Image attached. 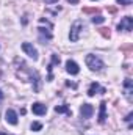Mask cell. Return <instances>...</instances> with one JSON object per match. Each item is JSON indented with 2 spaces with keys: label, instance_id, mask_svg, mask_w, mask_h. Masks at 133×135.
Masks as SVG:
<instances>
[{
  "label": "cell",
  "instance_id": "obj_1",
  "mask_svg": "<svg viewBox=\"0 0 133 135\" xmlns=\"http://www.w3.org/2000/svg\"><path fill=\"white\" fill-rule=\"evenodd\" d=\"M83 28H85V24H83V21H75L74 24H72V27H70V33H69V39L72 41V42H75V41H78L80 39V35L83 32Z\"/></svg>",
  "mask_w": 133,
  "mask_h": 135
},
{
  "label": "cell",
  "instance_id": "obj_2",
  "mask_svg": "<svg viewBox=\"0 0 133 135\" xmlns=\"http://www.w3.org/2000/svg\"><path fill=\"white\" fill-rule=\"evenodd\" d=\"M85 61H86V66L89 68L91 71H102V69H103V61L100 60L99 57H96V55H93V54H89V55H86V58H85Z\"/></svg>",
  "mask_w": 133,
  "mask_h": 135
},
{
  "label": "cell",
  "instance_id": "obj_3",
  "mask_svg": "<svg viewBox=\"0 0 133 135\" xmlns=\"http://www.w3.org/2000/svg\"><path fill=\"white\" fill-rule=\"evenodd\" d=\"M133 28V17H130V16H125V17H122L121 19V22L117 24V30L121 32H132Z\"/></svg>",
  "mask_w": 133,
  "mask_h": 135
},
{
  "label": "cell",
  "instance_id": "obj_4",
  "mask_svg": "<svg viewBox=\"0 0 133 135\" xmlns=\"http://www.w3.org/2000/svg\"><path fill=\"white\" fill-rule=\"evenodd\" d=\"M22 50H24L30 58L38 60V50L33 47V44H30V42H24V44H22Z\"/></svg>",
  "mask_w": 133,
  "mask_h": 135
},
{
  "label": "cell",
  "instance_id": "obj_5",
  "mask_svg": "<svg viewBox=\"0 0 133 135\" xmlns=\"http://www.w3.org/2000/svg\"><path fill=\"white\" fill-rule=\"evenodd\" d=\"M93 113H94V107H93L91 104H83V105L80 107V115H81V118L88 119V118L93 116Z\"/></svg>",
  "mask_w": 133,
  "mask_h": 135
},
{
  "label": "cell",
  "instance_id": "obj_6",
  "mask_svg": "<svg viewBox=\"0 0 133 135\" xmlns=\"http://www.w3.org/2000/svg\"><path fill=\"white\" fill-rule=\"evenodd\" d=\"M132 93H133L132 79H125L124 80V94H125V98H127L129 102H132Z\"/></svg>",
  "mask_w": 133,
  "mask_h": 135
},
{
  "label": "cell",
  "instance_id": "obj_7",
  "mask_svg": "<svg viewBox=\"0 0 133 135\" xmlns=\"http://www.w3.org/2000/svg\"><path fill=\"white\" fill-rule=\"evenodd\" d=\"M5 119H6V123H8V124L16 126V124H17V113H16L13 108H8V110H6V113H5Z\"/></svg>",
  "mask_w": 133,
  "mask_h": 135
},
{
  "label": "cell",
  "instance_id": "obj_8",
  "mask_svg": "<svg viewBox=\"0 0 133 135\" xmlns=\"http://www.w3.org/2000/svg\"><path fill=\"white\" fill-rule=\"evenodd\" d=\"M32 112H33L34 115H38V116H42V115L47 113V107L44 104H41V102H34L33 105H32Z\"/></svg>",
  "mask_w": 133,
  "mask_h": 135
},
{
  "label": "cell",
  "instance_id": "obj_9",
  "mask_svg": "<svg viewBox=\"0 0 133 135\" xmlns=\"http://www.w3.org/2000/svg\"><path fill=\"white\" fill-rule=\"evenodd\" d=\"M66 71L70 75H77V74L80 72V68H78V65H77L74 60H67L66 61Z\"/></svg>",
  "mask_w": 133,
  "mask_h": 135
},
{
  "label": "cell",
  "instance_id": "obj_10",
  "mask_svg": "<svg viewBox=\"0 0 133 135\" xmlns=\"http://www.w3.org/2000/svg\"><path fill=\"white\" fill-rule=\"evenodd\" d=\"M96 93H105V88H102L97 82L91 83V86H89V90H88V96H94Z\"/></svg>",
  "mask_w": 133,
  "mask_h": 135
},
{
  "label": "cell",
  "instance_id": "obj_11",
  "mask_svg": "<svg viewBox=\"0 0 133 135\" xmlns=\"http://www.w3.org/2000/svg\"><path fill=\"white\" fill-rule=\"evenodd\" d=\"M52 28H44V27H39L38 28V32L41 35V41H49V39H52V32H50Z\"/></svg>",
  "mask_w": 133,
  "mask_h": 135
},
{
  "label": "cell",
  "instance_id": "obj_12",
  "mask_svg": "<svg viewBox=\"0 0 133 135\" xmlns=\"http://www.w3.org/2000/svg\"><path fill=\"white\" fill-rule=\"evenodd\" d=\"M106 119V104L105 102H100V112H99V123H105Z\"/></svg>",
  "mask_w": 133,
  "mask_h": 135
},
{
  "label": "cell",
  "instance_id": "obj_13",
  "mask_svg": "<svg viewBox=\"0 0 133 135\" xmlns=\"http://www.w3.org/2000/svg\"><path fill=\"white\" fill-rule=\"evenodd\" d=\"M53 65H60V57L57 54H52V63L49 65V80H52V66Z\"/></svg>",
  "mask_w": 133,
  "mask_h": 135
},
{
  "label": "cell",
  "instance_id": "obj_14",
  "mask_svg": "<svg viewBox=\"0 0 133 135\" xmlns=\"http://www.w3.org/2000/svg\"><path fill=\"white\" fill-rule=\"evenodd\" d=\"M55 112H57V113H66L69 116L72 115V112H70V108H69L67 105H57V107H55Z\"/></svg>",
  "mask_w": 133,
  "mask_h": 135
},
{
  "label": "cell",
  "instance_id": "obj_15",
  "mask_svg": "<svg viewBox=\"0 0 133 135\" xmlns=\"http://www.w3.org/2000/svg\"><path fill=\"white\" fill-rule=\"evenodd\" d=\"M103 22H105V17L100 16V14H97V16L93 17V24H103Z\"/></svg>",
  "mask_w": 133,
  "mask_h": 135
},
{
  "label": "cell",
  "instance_id": "obj_16",
  "mask_svg": "<svg viewBox=\"0 0 133 135\" xmlns=\"http://www.w3.org/2000/svg\"><path fill=\"white\" fill-rule=\"evenodd\" d=\"M41 129H42V124H41V123H32V131L38 132V131H41Z\"/></svg>",
  "mask_w": 133,
  "mask_h": 135
},
{
  "label": "cell",
  "instance_id": "obj_17",
  "mask_svg": "<svg viewBox=\"0 0 133 135\" xmlns=\"http://www.w3.org/2000/svg\"><path fill=\"white\" fill-rule=\"evenodd\" d=\"M133 0H117V3L119 5H124V6H129V5H132Z\"/></svg>",
  "mask_w": 133,
  "mask_h": 135
},
{
  "label": "cell",
  "instance_id": "obj_18",
  "mask_svg": "<svg viewBox=\"0 0 133 135\" xmlns=\"http://www.w3.org/2000/svg\"><path fill=\"white\" fill-rule=\"evenodd\" d=\"M100 33L103 35L105 38H110V30H108V28H102V30H100Z\"/></svg>",
  "mask_w": 133,
  "mask_h": 135
},
{
  "label": "cell",
  "instance_id": "obj_19",
  "mask_svg": "<svg viewBox=\"0 0 133 135\" xmlns=\"http://www.w3.org/2000/svg\"><path fill=\"white\" fill-rule=\"evenodd\" d=\"M132 116H133V113H129V115H127V118H125V121H127V123H130V121H132Z\"/></svg>",
  "mask_w": 133,
  "mask_h": 135
},
{
  "label": "cell",
  "instance_id": "obj_20",
  "mask_svg": "<svg viewBox=\"0 0 133 135\" xmlns=\"http://www.w3.org/2000/svg\"><path fill=\"white\" fill-rule=\"evenodd\" d=\"M44 2H45V3H47V5H52V3H57V2H58V0H44Z\"/></svg>",
  "mask_w": 133,
  "mask_h": 135
},
{
  "label": "cell",
  "instance_id": "obj_21",
  "mask_svg": "<svg viewBox=\"0 0 133 135\" xmlns=\"http://www.w3.org/2000/svg\"><path fill=\"white\" fill-rule=\"evenodd\" d=\"M67 2L72 3V5H77V3H78V0H67Z\"/></svg>",
  "mask_w": 133,
  "mask_h": 135
},
{
  "label": "cell",
  "instance_id": "obj_22",
  "mask_svg": "<svg viewBox=\"0 0 133 135\" xmlns=\"http://www.w3.org/2000/svg\"><path fill=\"white\" fill-rule=\"evenodd\" d=\"M2 101H3V91L0 90V104H2Z\"/></svg>",
  "mask_w": 133,
  "mask_h": 135
},
{
  "label": "cell",
  "instance_id": "obj_23",
  "mask_svg": "<svg viewBox=\"0 0 133 135\" xmlns=\"http://www.w3.org/2000/svg\"><path fill=\"white\" fill-rule=\"evenodd\" d=\"M0 135H8V134H0Z\"/></svg>",
  "mask_w": 133,
  "mask_h": 135
}]
</instances>
